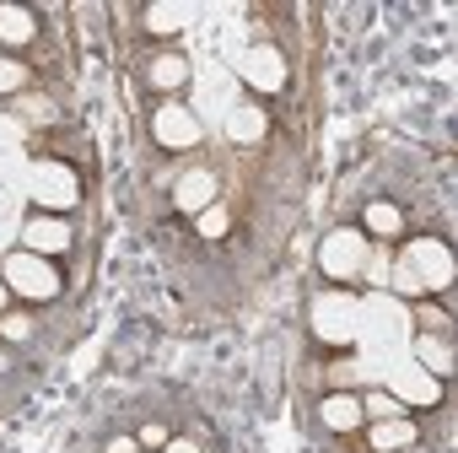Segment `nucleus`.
I'll return each instance as SVG.
<instances>
[{"mask_svg": "<svg viewBox=\"0 0 458 453\" xmlns=\"http://www.w3.org/2000/svg\"><path fill=\"white\" fill-rule=\"evenodd\" d=\"M415 356H420V367L437 372V378L453 372V346H447V335H415Z\"/></svg>", "mask_w": 458, "mask_h": 453, "instance_id": "12", "label": "nucleus"}, {"mask_svg": "<svg viewBox=\"0 0 458 453\" xmlns=\"http://www.w3.org/2000/svg\"><path fill=\"white\" fill-rule=\"evenodd\" d=\"M146 28L151 33H178L183 28V12L178 6H146Z\"/></svg>", "mask_w": 458, "mask_h": 453, "instance_id": "19", "label": "nucleus"}, {"mask_svg": "<svg viewBox=\"0 0 458 453\" xmlns=\"http://www.w3.org/2000/svg\"><path fill=\"white\" fill-rule=\"evenodd\" d=\"M361 415H372V421H399L404 405H399L394 394H361Z\"/></svg>", "mask_w": 458, "mask_h": 453, "instance_id": "17", "label": "nucleus"}, {"mask_svg": "<svg viewBox=\"0 0 458 453\" xmlns=\"http://www.w3.org/2000/svg\"><path fill=\"white\" fill-rule=\"evenodd\" d=\"M151 81H157L162 92L183 87V81H189V60H183V55H162V60H151Z\"/></svg>", "mask_w": 458, "mask_h": 453, "instance_id": "16", "label": "nucleus"}, {"mask_svg": "<svg viewBox=\"0 0 458 453\" xmlns=\"http://www.w3.org/2000/svg\"><path fill=\"white\" fill-rule=\"evenodd\" d=\"M108 453H140V442H135V437H114Z\"/></svg>", "mask_w": 458, "mask_h": 453, "instance_id": "24", "label": "nucleus"}, {"mask_svg": "<svg viewBox=\"0 0 458 453\" xmlns=\"http://www.w3.org/2000/svg\"><path fill=\"white\" fill-rule=\"evenodd\" d=\"M226 226H233L226 205H205V210H199V238H226Z\"/></svg>", "mask_w": 458, "mask_h": 453, "instance_id": "18", "label": "nucleus"}, {"mask_svg": "<svg viewBox=\"0 0 458 453\" xmlns=\"http://www.w3.org/2000/svg\"><path fill=\"white\" fill-rule=\"evenodd\" d=\"M404 265H410V276L420 281V292H447V286H453V254H447L437 238L410 244V249H404Z\"/></svg>", "mask_w": 458, "mask_h": 453, "instance_id": "3", "label": "nucleus"}, {"mask_svg": "<svg viewBox=\"0 0 458 453\" xmlns=\"http://www.w3.org/2000/svg\"><path fill=\"white\" fill-rule=\"evenodd\" d=\"M6 281L12 292H22V297H33V303H49L55 292H60V270L49 265V260H38V254H6Z\"/></svg>", "mask_w": 458, "mask_h": 453, "instance_id": "2", "label": "nucleus"}, {"mask_svg": "<svg viewBox=\"0 0 458 453\" xmlns=\"http://www.w3.org/2000/svg\"><path fill=\"white\" fill-rule=\"evenodd\" d=\"M33 33H38V22L28 6H0V44H28Z\"/></svg>", "mask_w": 458, "mask_h": 453, "instance_id": "14", "label": "nucleus"}, {"mask_svg": "<svg viewBox=\"0 0 458 453\" xmlns=\"http://www.w3.org/2000/svg\"><path fill=\"white\" fill-rule=\"evenodd\" d=\"M226 130H233V141H265V130H270V114H265V108H254V103H243V108H233Z\"/></svg>", "mask_w": 458, "mask_h": 453, "instance_id": "13", "label": "nucleus"}, {"mask_svg": "<svg viewBox=\"0 0 458 453\" xmlns=\"http://www.w3.org/2000/svg\"><path fill=\"white\" fill-rule=\"evenodd\" d=\"M388 394H394L399 405H437V378H431V372H399Z\"/></svg>", "mask_w": 458, "mask_h": 453, "instance_id": "10", "label": "nucleus"}, {"mask_svg": "<svg viewBox=\"0 0 458 453\" xmlns=\"http://www.w3.org/2000/svg\"><path fill=\"white\" fill-rule=\"evenodd\" d=\"M318 415H324L329 432H361V426H367V415H361V394H351V389L329 394V399L318 405Z\"/></svg>", "mask_w": 458, "mask_h": 453, "instance_id": "8", "label": "nucleus"}, {"mask_svg": "<svg viewBox=\"0 0 458 453\" xmlns=\"http://www.w3.org/2000/svg\"><path fill=\"white\" fill-rule=\"evenodd\" d=\"M415 421L410 415H399V421H372V448L377 453H394V448H415Z\"/></svg>", "mask_w": 458, "mask_h": 453, "instance_id": "11", "label": "nucleus"}, {"mask_svg": "<svg viewBox=\"0 0 458 453\" xmlns=\"http://www.w3.org/2000/svg\"><path fill=\"white\" fill-rule=\"evenodd\" d=\"M0 335H6V340H28V335H33V324H28L22 313H0Z\"/></svg>", "mask_w": 458, "mask_h": 453, "instance_id": "22", "label": "nucleus"}, {"mask_svg": "<svg viewBox=\"0 0 458 453\" xmlns=\"http://www.w3.org/2000/svg\"><path fill=\"white\" fill-rule=\"evenodd\" d=\"M6 303H12V286H6V281H0V313H6Z\"/></svg>", "mask_w": 458, "mask_h": 453, "instance_id": "26", "label": "nucleus"}, {"mask_svg": "<svg viewBox=\"0 0 458 453\" xmlns=\"http://www.w3.org/2000/svg\"><path fill=\"white\" fill-rule=\"evenodd\" d=\"M76 178H71V167H60V162H44L38 167V205H55V210H65V205H76Z\"/></svg>", "mask_w": 458, "mask_h": 453, "instance_id": "7", "label": "nucleus"}, {"mask_svg": "<svg viewBox=\"0 0 458 453\" xmlns=\"http://www.w3.org/2000/svg\"><path fill=\"white\" fill-rule=\"evenodd\" d=\"M22 244H28V254H38V260L65 254V249H71V221H65V216H33V221L22 226Z\"/></svg>", "mask_w": 458, "mask_h": 453, "instance_id": "6", "label": "nucleus"}, {"mask_svg": "<svg viewBox=\"0 0 458 453\" xmlns=\"http://www.w3.org/2000/svg\"><path fill=\"white\" fill-rule=\"evenodd\" d=\"M173 200H178V210H205V205H216V173H205V167H194V173H183L178 178V189H173Z\"/></svg>", "mask_w": 458, "mask_h": 453, "instance_id": "9", "label": "nucleus"}, {"mask_svg": "<svg viewBox=\"0 0 458 453\" xmlns=\"http://www.w3.org/2000/svg\"><path fill=\"white\" fill-rule=\"evenodd\" d=\"M22 87H28V65L0 55V92H22Z\"/></svg>", "mask_w": 458, "mask_h": 453, "instance_id": "20", "label": "nucleus"}, {"mask_svg": "<svg viewBox=\"0 0 458 453\" xmlns=\"http://www.w3.org/2000/svg\"><path fill=\"white\" fill-rule=\"evenodd\" d=\"M238 71H243V81H249L254 92H265V98L286 87V60H281V49H265V44H259V49H249Z\"/></svg>", "mask_w": 458, "mask_h": 453, "instance_id": "5", "label": "nucleus"}, {"mask_svg": "<svg viewBox=\"0 0 458 453\" xmlns=\"http://www.w3.org/2000/svg\"><path fill=\"white\" fill-rule=\"evenodd\" d=\"M415 319H420L426 329H437V335H447V324H453V319H447V308H437V303H420V308H415Z\"/></svg>", "mask_w": 458, "mask_h": 453, "instance_id": "21", "label": "nucleus"}, {"mask_svg": "<svg viewBox=\"0 0 458 453\" xmlns=\"http://www.w3.org/2000/svg\"><path fill=\"white\" fill-rule=\"evenodd\" d=\"M399 226H404V210H399V205H388V200H372V205H367V233L394 238Z\"/></svg>", "mask_w": 458, "mask_h": 453, "instance_id": "15", "label": "nucleus"}, {"mask_svg": "<svg viewBox=\"0 0 458 453\" xmlns=\"http://www.w3.org/2000/svg\"><path fill=\"white\" fill-rule=\"evenodd\" d=\"M318 265L329 281H356L367 270V233H356V226H340V233L324 238L318 249Z\"/></svg>", "mask_w": 458, "mask_h": 453, "instance_id": "1", "label": "nucleus"}, {"mask_svg": "<svg viewBox=\"0 0 458 453\" xmlns=\"http://www.w3.org/2000/svg\"><path fill=\"white\" fill-rule=\"evenodd\" d=\"M151 135L167 146V151H178V146H199V119L183 108V103H162L157 114H151Z\"/></svg>", "mask_w": 458, "mask_h": 453, "instance_id": "4", "label": "nucleus"}, {"mask_svg": "<svg viewBox=\"0 0 458 453\" xmlns=\"http://www.w3.org/2000/svg\"><path fill=\"white\" fill-rule=\"evenodd\" d=\"M162 453H199V448H194L189 437H167V448H162Z\"/></svg>", "mask_w": 458, "mask_h": 453, "instance_id": "25", "label": "nucleus"}, {"mask_svg": "<svg viewBox=\"0 0 458 453\" xmlns=\"http://www.w3.org/2000/svg\"><path fill=\"white\" fill-rule=\"evenodd\" d=\"M135 442H140V448H167V426H162V421H146Z\"/></svg>", "mask_w": 458, "mask_h": 453, "instance_id": "23", "label": "nucleus"}]
</instances>
